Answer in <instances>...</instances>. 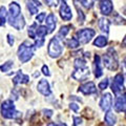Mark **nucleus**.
Here are the masks:
<instances>
[{
	"mask_svg": "<svg viewBox=\"0 0 126 126\" xmlns=\"http://www.w3.org/2000/svg\"><path fill=\"white\" fill-rule=\"evenodd\" d=\"M79 92H81L84 94H92L97 92L96 85H94V82H87V83L82 84L80 87H79Z\"/></svg>",
	"mask_w": 126,
	"mask_h": 126,
	"instance_id": "ddd939ff",
	"label": "nucleus"
},
{
	"mask_svg": "<svg viewBox=\"0 0 126 126\" xmlns=\"http://www.w3.org/2000/svg\"><path fill=\"white\" fill-rule=\"evenodd\" d=\"M45 18H46V14H45V13H40V14H38L37 17H36L37 21H38L39 23H42L43 21H44Z\"/></svg>",
	"mask_w": 126,
	"mask_h": 126,
	"instance_id": "2f4dec72",
	"label": "nucleus"
},
{
	"mask_svg": "<svg viewBox=\"0 0 126 126\" xmlns=\"http://www.w3.org/2000/svg\"><path fill=\"white\" fill-rule=\"evenodd\" d=\"M60 16L63 20L65 21H69L73 18V14H72V10L70 7L66 4L65 1L62 2V4L60 6Z\"/></svg>",
	"mask_w": 126,
	"mask_h": 126,
	"instance_id": "9d476101",
	"label": "nucleus"
},
{
	"mask_svg": "<svg viewBox=\"0 0 126 126\" xmlns=\"http://www.w3.org/2000/svg\"><path fill=\"white\" fill-rule=\"evenodd\" d=\"M94 76L97 78L101 77L103 75V72H102V68H101V62H100V57L96 55L94 56Z\"/></svg>",
	"mask_w": 126,
	"mask_h": 126,
	"instance_id": "6ab92c4d",
	"label": "nucleus"
},
{
	"mask_svg": "<svg viewBox=\"0 0 126 126\" xmlns=\"http://www.w3.org/2000/svg\"><path fill=\"white\" fill-rule=\"evenodd\" d=\"M45 2L48 4L49 6H58L59 4V0H45Z\"/></svg>",
	"mask_w": 126,
	"mask_h": 126,
	"instance_id": "473e14b6",
	"label": "nucleus"
},
{
	"mask_svg": "<svg viewBox=\"0 0 126 126\" xmlns=\"http://www.w3.org/2000/svg\"><path fill=\"white\" fill-rule=\"evenodd\" d=\"M112 10H113V5L111 0H101L100 1V11L103 15L105 16L110 15L112 13Z\"/></svg>",
	"mask_w": 126,
	"mask_h": 126,
	"instance_id": "9b49d317",
	"label": "nucleus"
},
{
	"mask_svg": "<svg viewBox=\"0 0 126 126\" xmlns=\"http://www.w3.org/2000/svg\"><path fill=\"white\" fill-rule=\"evenodd\" d=\"M21 13V7L20 5L18 4L17 2H12L10 4V14H11V17L16 18L18 17Z\"/></svg>",
	"mask_w": 126,
	"mask_h": 126,
	"instance_id": "a211bd4d",
	"label": "nucleus"
},
{
	"mask_svg": "<svg viewBox=\"0 0 126 126\" xmlns=\"http://www.w3.org/2000/svg\"><path fill=\"white\" fill-rule=\"evenodd\" d=\"M79 2H80L84 7H86V9H90L94 4V0H79Z\"/></svg>",
	"mask_w": 126,
	"mask_h": 126,
	"instance_id": "c756f323",
	"label": "nucleus"
},
{
	"mask_svg": "<svg viewBox=\"0 0 126 126\" xmlns=\"http://www.w3.org/2000/svg\"><path fill=\"white\" fill-rule=\"evenodd\" d=\"M10 24L14 27V29L20 31L22 30L25 25V21H24V18H23L22 15H19L18 17L13 18V17H10Z\"/></svg>",
	"mask_w": 126,
	"mask_h": 126,
	"instance_id": "f8f14e48",
	"label": "nucleus"
},
{
	"mask_svg": "<svg viewBox=\"0 0 126 126\" xmlns=\"http://www.w3.org/2000/svg\"><path fill=\"white\" fill-rule=\"evenodd\" d=\"M106 44H107V38L104 36H99L94 39V45L97 47H104Z\"/></svg>",
	"mask_w": 126,
	"mask_h": 126,
	"instance_id": "412c9836",
	"label": "nucleus"
},
{
	"mask_svg": "<svg viewBox=\"0 0 126 126\" xmlns=\"http://www.w3.org/2000/svg\"><path fill=\"white\" fill-rule=\"evenodd\" d=\"M7 41H9V44H10V45H13L14 42H15V41H14V37L12 36L11 34L7 35Z\"/></svg>",
	"mask_w": 126,
	"mask_h": 126,
	"instance_id": "58836bf2",
	"label": "nucleus"
},
{
	"mask_svg": "<svg viewBox=\"0 0 126 126\" xmlns=\"http://www.w3.org/2000/svg\"><path fill=\"white\" fill-rule=\"evenodd\" d=\"M69 30H70V26H69V25H64V26H62L61 30L59 31V35H58V36H61L62 38L65 37L66 35L69 33Z\"/></svg>",
	"mask_w": 126,
	"mask_h": 126,
	"instance_id": "a878e982",
	"label": "nucleus"
},
{
	"mask_svg": "<svg viewBox=\"0 0 126 126\" xmlns=\"http://www.w3.org/2000/svg\"><path fill=\"white\" fill-rule=\"evenodd\" d=\"M1 113L2 117L5 119H15L20 116V112H18L15 108L14 102L12 100H5L1 105Z\"/></svg>",
	"mask_w": 126,
	"mask_h": 126,
	"instance_id": "f03ea898",
	"label": "nucleus"
},
{
	"mask_svg": "<svg viewBox=\"0 0 126 126\" xmlns=\"http://www.w3.org/2000/svg\"><path fill=\"white\" fill-rule=\"evenodd\" d=\"M63 52V44L58 37L53 38L48 44V55L52 58H58Z\"/></svg>",
	"mask_w": 126,
	"mask_h": 126,
	"instance_id": "7ed1b4c3",
	"label": "nucleus"
},
{
	"mask_svg": "<svg viewBox=\"0 0 126 126\" xmlns=\"http://www.w3.org/2000/svg\"><path fill=\"white\" fill-rule=\"evenodd\" d=\"M69 107H70V109H73L74 111H78V110H79V105L76 104V103H70Z\"/></svg>",
	"mask_w": 126,
	"mask_h": 126,
	"instance_id": "4c0bfd02",
	"label": "nucleus"
},
{
	"mask_svg": "<svg viewBox=\"0 0 126 126\" xmlns=\"http://www.w3.org/2000/svg\"><path fill=\"white\" fill-rule=\"evenodd\" d=\"M37 88H38V92L42 94L43 96H49L50 94V87H49V84L48 82H47L45 79H42L40 80V82L38 83L37 85Z\"/></svg>",
	"mask_w": 126,
	"mask_h": 126,
	"instance_id": "4468645a",
	"label": "nucleus"
},
{
	"mask_svg": "<svg viewBox=\"0 0 126 126\" xmlns=\"http://www.w3.org/2000/svg\"><path fill=\"white\" fill-rule=\"evenodd\" d=\"M34 45L29 44L27 42H24L19 46L18 48V59L22 63L29 62L34 56Z\"/></svg>",
	"mask_w": 126,
	"mask_h": 126,
	"instance_id": "f257e3e1",
	"label": "nucleus"
},
{
	"mask_svg": "<svg viewBox=\"0 0 126 126\" xmlns=\"http://www.w3.org/2000/svg\"><path fill=\"white\" fill-rule=\"evenodd\" d=\"M79 44H80L79 40L78 39H75V38L69 39V40L67 41V45L70 47V48H77V47L79 46Z\"/></svg>",
	"mask_w": 126,
	"mask_h": 126,
	"instance_id": "bb28decb",
	"label": "nucleus"
},
{
	"mask_svg": "<svg viewBox=\"0 0 126 126\" xmlns=\"http://www.w3.org/2000/svg\"><path fill=\"white\" fill-rule=\"evenodd\" d=\"M123 67H124V70H125V73H126V58L124 59V61H123Z\"/></svg>",
	"mask_w": 126,
	"mask_h": 126,
	"instance_id": "ea45409f",
	"label": "nucleus"
},
{
	"mask_svg": "<svg viewBox=\"0 0 126 126\" xmlns=\"http://www.w3.org/2000/svg\"><path fill=\"white\" fill-rule=\"evenodd\" d=\"M123 84H124V77L122 74H118L113 78V83L111 84V90L115 94H119L122 89H123Z\"/></svg>",
	"mask_w": 126,
	"mask_h": 126,
	"instance_id": "423d86ee",
	"label": "nucleus"
},
{
	"mask_svg": "<svg viewBox=\"0 0 126 126\" xmlns=\"http://www.w3.org/2000/svg\"><path fill=\"white\" fill-rule=\"evenodd\" d=\"M115 109L118 112L125 111L126 110V93L123 94H120V96L118 94L115 102Z\"/></svg>",
	"mask_w": 126,
	"mask_h": 126,
	"instance_id": "1a4fd4ad",
	"label": "nucleus"
},
{
	"mask_svg": "<svg viewBox=\"0 0 126 126\" xmlns=\"http://www.w3.org/2000/svg\"><path fill=\"white\" fill-rule=\"evenodd\" d=\"M13 61H7L5 62L4 64H2L1 66H0V69H1V72L3 73H6V72H9V70L12 68V66H13Z\"/></svg>",
	"mask_w": 126,
	"mask_h": 126,
	"instance_id": "393cba45",
	"label": "nucleus"
},
{
	"mask_svg": "<svg viewBox=\"0 0 126 126\" xmlns=\"http://www.w3.org/2000/svg\"><path fill=\"white\" fill-rule=\"evenodd\" d=\"M43 44H44V40H43V38H38V40L35 41L34 46L35 47H41Z\"/></svg>",
	"mask_w": 126,
	"mask_h": 126,
	"instance_id": "72a5a7b5",
	"label": "nucleus"
},
{
	"mask_svg": "<svg viewBox=\"0 0 126 126\" xmlns=\"http://www.w3.org/2000/svg\"><path fill=\"white\" fill-rule=\"evenodd\" d=\"M36 32H37V24L36 23H34V24H32L30 27H29V36L33 39H36Z\"/></svg>",
	"mask_w": 126,
	"mask_h": 126,
	"instance_id": "b1692460",
	"label": "nucleus"
},
{
	"mask_svg": "<svg viewBox=\"0 0 126 126\" xmlns=\"http://www.w3.org/2000/svg\"><path fill=\"white\" fill-rule=\"evenodd\" d=\"M43 113H44V116L46 118H50L53 116V110H50V109H44L43 110Z\"/></svg>",
	"mask_w": 126,
	"mask_h": 126,
	"instance_id": "c9c22d12",
	"label": "nucleus"
},
{
	"mask_svg": "<svg viewBox=\"0 0 126 126\" xmlns=\"http://www.w3.org/2000/svg\"><path fill=\"white\" fill-rule=\"evenodd\" d=\"M26 6L27 10L30 11V13L32 15H35L38 13V9L41 6V3L38 2L37 0H26Z\"/></svg>",
	"mask_w": 126,
	"mask_h": 126,
	"instance_id": "dca6fc26",
	"label": "nucleus"
},
{
	"mask_svg": "<svg viewBox=\"0 0 126 126\" xmlns=\"http://www.w3.org/2000/svg\"><path fill=\"white\" fill-rule=\"evenodd\" d=\"M6 17H7V13H6L5 7L1 6L0 7V19H1V21L3 22V24H4L5 21H6Z\"/></svg>",
	"mask_w": 126,
	"mask_h": 126,
	"instance_id": "cd10ccee",
	"label": "nucleus"
},
{
	"mask_svg": "<svg viewBox=\"0 0 126 126\" xmlns=\"http://www.w3.org/2000/svg\"><path fill=\"white\" fill-rule=\"evenodd\" d=\"M84 66H86V62L84 59L82 58H78L75 60V67H84Z\"/></svg>",
	"mask_w": 126,
	"mask_h": 126,
	"instance_id": "c85d7f7f",
	"label": "nucleus"
},
{
	"mask_svg": "<svg viewBox=\"0 0 126 126\" xmlns=\"http://www.w3.org/2000/svg\"><path fill=\"white\" fill-rule=\"evenodd\" d=\"M103 65L109 70H116L118 68L117 57L113 54H110V50L103 56Z\"/></svg>",
	"mask_w": 126,
	"mask_h": 126,
	"instance_id": "39448f33",
	"label": "nucleus"
},
{
	"mask_svg": "<svg viewBox=\"0 0 126 126\" xmlns=\"http://www.w3.org/2000/svg\"><path fill=\"white\" fill-rule=\"evenodd\" d=\"M116 122H117V118L113 115V112L108 111L105 115V123L107 125H115Z\"/></svg>",
	"mask_w": 126,
	"mask_h": 126,
	"instance_id": "4be33fe9",
	"label": "nucleus"
},
{
	"mask_svg": "<svg viewBox=\"0 0 126 126\" xmlns=\"http://www.w3.org/2000/svg\"><path fill=\"white\" fill-rule=\"evenodd\" d=\"M124 13H125V15H126V9H125V11H124Z\"/></svg>",
	"mask_w": 126,
	"mask_h": 126,
	"instance_id": "37998d69",
	"label": "nucleus"
},
{
	"mask_svg": "<svg viewBox=\"0 0 126 126\" xmlns=\"http://www.w3.org/2000/svg\"><path fill=\"white\" fill-rule=\"evenodd\" d=\"M96 35V32L92 29H83V30H80L77 33V38L80 43L82 44H86V43H88L90 40H92V38Z\"/></svg>",
	"mask_w": 126,
	"mask_h": 126,
	"instance_id": "20e7f679",
	"label": "nucleus"
},
{
	"mask_svg": "<svg viewBox=\"0 0 126 126\" xmlns=\"http://www.w3.org/2000/svg\"><path fill=\"white\" fill-rule=\"evenodd\" d=\"M47 27L46 26H43V25H40L39 27H37V32H36V35L39 37V38H43L45 37L47 34H48V31H46Z\"/></svg>",
	"mask_w": 126,
	"mask_h": 126,
	"instance_id": "5701e85b",
	"label": "nucleus"
},
{
	"mask_svg": "<svg viewBox=\"0 0 126 126\" xmlns=\"http://www.w3.org/2000/svg\"><path fill=\"white\" fill-rule=\"evenodd\" d=\"M108 79H105V80H103V81H101L100 83H99V88L101 89V90H103V89H105V88H107V86H108Z\"/></svg>",
	"mask_w": 126,
	"mask_h": 126,
	"instance_id": "7c9ffc66",
	"label": "nucleus"
},
{
	"mask_svg": "<svg viewBox=\"0 0 126 126\" xmlns=\"http://www.w3.org/2000/svg\"><path fill=\"white\" fill-rule=\"evenodd\" d=\"M30 81V77L27 76V75H24L21 70H19V72L17 73V75L13 78V83L15 85L17 84H26L29 83Z\"/></svg>",
	"mask_w": 126,
	"mask_h": 126,
	"instance_id": "2eb2a0df",
	"label": "nucleus"
},
{
	"mask_svg": "<svg viewBox=\"0 0 126 126\" xmlns=\"http://www.w3.org/2000/svg\"><path fill=\"white\" fill-rule=\"evenodd\" d=\"M1 25H3V22L1 21V19H0V26H1Z\"/></svg>",
	"mask_w": 126,
	"mask_h": 126,
	"instance_id": "79ce46f5",
	"label": "nucleus"
},
{
	"mask_svg": "<svg viewBox=\"0 0 126 126\" xmlns=\"http://www.w3.org/2000/svg\"><path fill=\"white\" fill-rule=\"evenodd\" d=\"M111 105H112V97L110 94L106 93L105 94L102 96L100 100V107L103 111H108L110 107H111Z\"/></svg>",
	"mask_w": 126,
	"mask_h": 126,
	"instance_id": "6e6552de",
	"label": "nucleus"
},
{
	"mask_svg": "<svg viewBox=\"0 0 126 126\" xmlns=\"http://www.w3.org/2000/svg\"><path fill=\"white\" fill-rule=\"evenodd\" d=\"M46 27L48 30V33H53L55 27H56V17H55L54 14H49L46 17Z\"/></svg>",
	"mask_w": 126,
	"mask_h": 126,
	"instance_id": "f3484780",
	"label": "nucleus"
},
{
	"mask_svg": "<svg viewBox=\"0 0 126 126\" xmlns=\"http://www.w3.org/2000/svg\"><path fill=\"white\" fill-rule=\"evenodd\" d=\"M99 27L103 33H108L109 31V21L106 18H100L99 19Z\"/></svg>",
	"mask_w": 126,
	"mask_h": 126,
	"instance_id": "aec40b11",
	"label": "nucleus"
},
{
	"mask_svg": "<svg viewBox=\"0 0 126 126\" xmlns=\"http://www.w3.org/2000/svg\"><path fill=\"white\" fill-rule=\"evenodd\" d=\"M74 124L75 125H80L82 124V119L79 117H74Z\"/></svg>",
	"mask_w": 126,
	"mask_h": 126,
	"instance_id": "e433bc0d",
	"label": "nucleus"
},
{
	"mask_svg": "<svg viewBox=\"0 0 126 126\" xmlns=\"http://www.w3.org/2000/svg\"><path fill=\"white\" fill-rule=\"evenodd\" d=\"M122 43H123V45H124V46H126V36L124 37V40H123V42H122Z\"/></svg>",
	"mask_w": 126,
	"mask_h": 126,
	"instance_id": "a19ab883",
	"label": "nucleus"
},
{
	"mask_svg": "<svg viewBox=\"0 0 126 126\" xmlns=\"http://www.w3.org/2000/svg\"><path fill=\"white\" fill-rule=\"evenodd\" d=\"M90 75V72H89V68L87 66H84V67H77L76 70L73 73V78L75 80L77 81H83V80H86Z\"/></svg>",
	"mask_w": 126,
	"mask_h": 126,
	"instance_id": "0eeeda50",
	"label": "nucleus"
},
{
	"mask_svg": "<svg viewBox=\"0 0 126 126\" xmlns=\"http://www.w3.org/2000/svg\"><path fill=\"white\" fill-rule=\"evenodd\" d=\"M42 73H43V75H45V76H47V77L50 76L49 69H48V67H47L46 65H43V66H42Z\"/></svg>",
	"mask_w": 126,
	"mask_h": 126,
	"instance_id": "f704fd0d",
	"label": "nucleus"
}]
</instances>
